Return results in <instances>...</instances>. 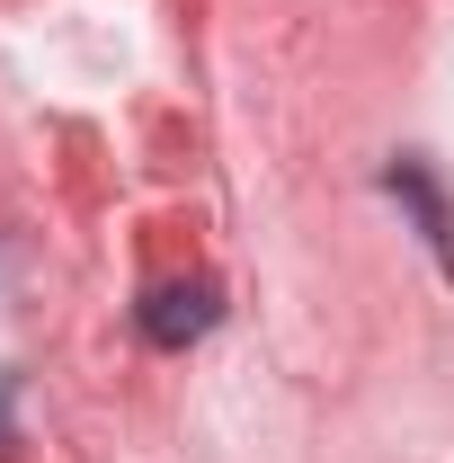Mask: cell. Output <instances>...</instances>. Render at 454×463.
Returning <instances> with one entry per match:
<instances>
[{"instance_id":"7a4b0ae2","label":"cell","mask_w":454,"mask_h":463,"mask_svg":"<svg viewBox=\"0 0 454 463\" xmlns=\"http://www.w3.org/2000/svg\"><path fill=\"white\" fill-rule=\"evenodd\" d=\"M393 196L419 205V223H428V241H437V259L454 268V214H446V196H437V178L419 170V161H393Z\"/></svg>"},{"instance_id":"6da1fadb","label":"cell","mask_w":454,"mask_h":463,"mask_svg":"<svg viewBox=\"0 0 454 463\" xmlns=\"http://www.w3.org/2000/svg\"><path fill=\"white\" fill-rule=\"evenodd\" d=\"M143 339L152 347H187V339H205L214 321H223V294H214V277H170V286H152L143 294Z\"/></svg>"}]
</instances>
